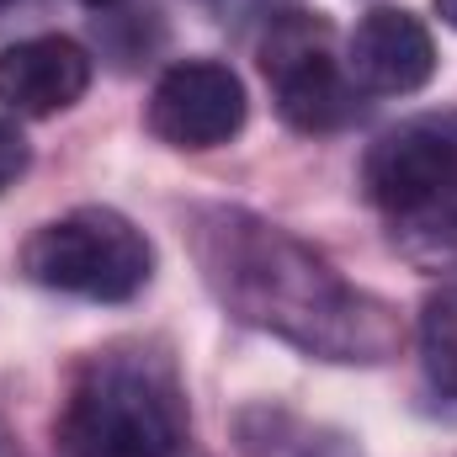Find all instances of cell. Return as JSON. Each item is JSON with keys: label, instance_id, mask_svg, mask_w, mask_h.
Here are the masks:
<instances>
[{"label": "cell", "instance_id": "2", "mask_svg": "<svg viewBox=\"0 0 457 457\" xmlns=\"http://www.w3.org/2000/svg\"><path fill=\"white\" fill-rule=\"evenodd\" d=\"M59 457H181L187 399L165 356L112 345L91 356L54 426Z\"/></svg>", "mask_w": 457, "mask_h": 457}, {"label": "cell", "instance_id": "9", "mask_svg": "<svg viewBox=\"0 0 457 457\" xmlns=\"http://www.w3.org/2000/svg\"><path fill=\"white\" fill-rule=\"evenodd\" d=\"M388 234L415 271H457V187L420 203L415 213L388 219Z\"/></svg>", "mask_w": 457, "mask_h": 457}, {"label": "cell", "instance_id": "3", "mask_svg": "<svg viewBox=\"0 0 457 457\" xmlns=\"http://www.w3.org/2000/svg\"><path fill=\"white\" fill-rule=\"evenodd\" d=\"M21 271L48 293L128 303L149 282L154 250L144 228H133V219H122L117 208H75L21 245Z\"/></svg>", "mask_w": 457, "mask_h": 457}, {"label": "cell", "instance_id": "13", "mask_svg": "<svg viewBox=\"0 0 457 457\" xmlns=\"http://www.w3.org/2000/svg\"><path fill=\"white\" fill-rule=\"evenodd\" d=\"M0 457H16V442H11V431H5V420H0Z\"/></svg>", "mask_w": 457, "mask_h": 457}, {"label": "cell", "instance_id": "8", "mask_svg": "<svg viewBox=\"0 0 457 457\" xmlns=\"http://www.w3.org/2000/svg\"><path fill=\"white\" fill-rule=\"evenodd\" d=\"M91 91V54L75 37H21L0 48V107L16 117L70 112Z\"/></svg>", "mask_w": 457, "mask_h": 457}, {"label": "cell", "instance_id": "12", "mask_svg": "<svg viewBox=\"0 0 457 457\" xmlns=\"http://www.w3.org/2000/svg\"><path fill=\"white\" fill-rule=\"evenodd\" d=\"M436 16H442L447 27H457V0H436Z\"/></svg>", "mask_w": 457, "mask_h": 457}, {"label": "cell", "instance_id": "11", "mask_svg": "<svg viewBox=\"0 0 457 457\" xmlns=\"http://www.w3.org/2000/svg\"><path fill=\"white\" fill-rule=\"evenodd\" d=\"M27 160H32V154H27V138H21V133H16V128H11V122L0 117V192L21 181Z\"/></svg>", "mask_w": 457, "mask_h": 457}, {"label": "cell", "instance_id": "14", "mask_svg": "<svg viewBox=\"0 0 457 457\" xmlns=\"http://www.w3.org/2000/svg\"><path fill=\"white\" fill-rule=\"evenodd\" d=\"M80 5H91V11H107V5H117V0H80Z\"/></svg>", "mask_w": 457, "mask_h": 457}, {"label": "cell", "instance_id": "6", "mask_svg": "<svg viewBox=\"0 0 457 457\" xmlns=\"http://www.w3.org/2000/svg\"><path fill=\"white\" fill-rule=\"evenodd\" d=\"M245 86L219 59H181L149 91V133L170 149H219L245 128Z\"/></svg>", "mask_w": 457, "mask_h": 457}, {"label": "cell", "instance_id": "1", "mask_svg": "<svg viewBox=\"0 0 457 457\" xmlns=\"http://www.w3.org/2000/svg\"><path fill=\"white\" fill-rule=\"evenodd\" d=\"M192 250H197L203 282L234 320L309 356L383 361L404 341L383 298L351 287L303 239L245 208H203L192 219Z\"/></svg>", "mask_w": 457, "mask_h": 457}, {"label": "cell", "instance_id": "5", "mask_svg": "<svg viewBox=\"0 0 457 457\" xmlns=\"http://www.w3.org/2000/svg\"><path fill=\"white\" fill-rule=\"evenodd\" d=\"M457 187V112L410 117L388 128L361 160V192L383 219L415 213L420 203Z\"/></svg>", "mask_w": 457, "mask_h": 457}, {"label": "cell", "instance_id": "4", "mask_svg": "<svg viewBox=\"0 0 457 457\" xmlns=\"http://www.w3.org/2000/svg\"><path fill=\"white\" fill-rule=\"evenodd\" d=\"M261 75L287 128L336 133L356 117V86L336 54V27L320 11H282L261 37Z\"/></svg>", "mask_w": 457, "mask_h": 457}, {"label": "cell", "instance_id": "10", "mask_svg": "<svg viewBox=\"0 0 457 457\" xmlns=\"http://www.w3.org/2000/svg\"><path fill=\"white\" fill-rule=\"evenodd\" d=\"M420 367L442 399H457V282H442L420 303Z\"/></svg>", "mask_w": 457, "mask_h": 457}, {"label": "cell", "instance_id": "7", "mask_svg": "<svg viewBox=\"0 0 457 457\" xmlns=\"http://www.w3.org/2000/svg\"><path fill=\"white\" fill-rule=\"evenodd\" d=\"M345 75L367 96H415L436 75V37L420 16L378 5L356 21L345 43Z\"/></svg>", "mask_w": 457, "mask_h": 457}]
</instances>
